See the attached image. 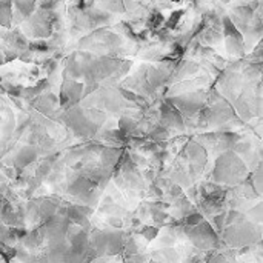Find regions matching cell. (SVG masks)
Wrapping results in <instances>:
<instances>
[{"label":"cell","mask_w":263,"mask_h":263,"mask_svg":"<svg viewBox=\"0 0 263 263\" xmlns=\"http://www.w3.org/2000/svg\"><path fill=\"white\" fill-rule=\"evenodd\" d=\"M170 102L179 109V112L182 116L193 117L203 109V105L206 102V96L202 91H191V92H185L182 96H176Z\"/></svg>","instance_id":"2"},{"label":"cell","mask_w":263,"mask_h":263,"mask_svg":"<svg viewBox=\"0 0 263 263\" xmlns=\"http://www.w3.org/2000/svg\"><path fill=\"white\" fill-rule=\"evenodd\" d=\"M162 126L170 131H183L185 129V123H183V116L179 112V109L171 103L168 102L166 105H163L162 108Z\"/></svg>","instance_id":"4"},{"label":"cell","mask_w":263,"mask_h":263,"mask_svg":"<svg viewBox=\"0 0 263 263\" xmlns=\"http://www.w3.org/2000/svg\"><path fill=\"white\" fill-rule=\"evenodd\" d=\"M248 177V166L243 159L234 151L220 154L214 163L213 180L222 185H239Z\"/></svg>","instance_id":"1"},{"label":"cell","mask_w":263,"mask_h":263,"mask_svg":"<svg viewBox=\"0 0 263 263\" xmlns=\"http://www.w3.org/2000/svg\"><path fill=\"white\" fill-rule=\"evenodd\" d=\"M17 9L23 14V15H29L32 8H34V0H14Z\"/></svg>","instance_id":"7"},{"label":"cell","mask_w":263,"mask_h":263,"mask_svg":"<svg viewBox=\"0 0 263 263\" xmlns=\"http://www.w3.org/2000/svg\"><path fill=\"white\" fill-rule=\"evenodd\" d=\"M11 22V11L8 3H5L3 0H0V25L2 26H8Z\"/></svg>","instance_id":"6"},{"label":"cell","mask_w":263,"mask_h":263,"mask_svg":"<svg viewBox=\"0 0 263 263\" xmlns=\"http://www.w3.org/2000/svg\"><path fill=\"white\" fill-rule=\"evenodd\" d=\"M102 6L109 11H123L122 0H102Z\"/></svg>","instance_id":"8"},{"label":"cell","mask_w":263,"mask_h":263,"mask_svg":"<svg viewBox=\"0 0 263 263\" xmlns=\"http://www.w3.org/2000/svg\"><path fill=\"white\" fill-rule=\"evenodd\" d=\"M225 34H227L225 45H227L228 54H231L234 57L242 55L243 54V49H245L243 37H242V34L239 32V29L236 28V25L230 18H225Z\"/></svg>","instance_id":"3"},{"label":"cell","mask_w":263,"mask_h":263,"mask_svg":"<svg viewBox=\"0 0 263 263\" xmlns=\"http://www.w3.org/2000/svg\"><path fill=\"white\" fill-rule=\"evenodd\" d=\"M83 92V85L72 79H66L62 85V106L63 108H72L82 97Z\"/></svg>","instance_id":"5"}]
</instances>
